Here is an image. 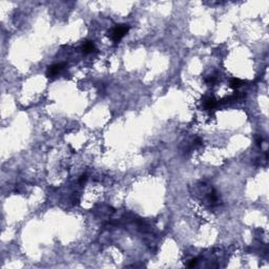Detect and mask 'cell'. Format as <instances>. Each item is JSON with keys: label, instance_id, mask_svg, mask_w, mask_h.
<instances>
[{"label": "cell", "instance_id": "cell-2", "mask_svg": "<svg viewBox=\"0 0 269 269\" xmlns=\"http://www.w3.org/2000/svg\"><path fill=\"white\" fill-rule=\"evenodd\" d=\"M63 67H64V64H63V63L53 64V65H51V66H49V68H47V71H46L47 77H54V76L58 74L59 71H61Z\"/></svg>", "mask_w": 269, "mask_h": 269}, {"label": "cell", "instance_id": "cell-3", "mask_svg": "<svg viewBox=\"0 0 269 269\" xmlns=\"http://www.w3.org/2000/svg\"><path fill=\"white\" fill-rule=\"evenodd\" d=\"M81 49L84 54H89V53H93L95 49H96V46H95L94 42H91V41H86V42L83 43Z\"/></svg>", "mask_w": 269, "mask_h": 269}, {"label": "cell", "instance_id": "cell-1", "mask_svg": "<svg viewBox=\"0 0 269 269\" xmlns=\"http://www.w3.org/2000/svg\"><path fill=\"white\" fill-rule=\"evenodd\" d=\"M129 29V26L127 24H119V25H116L111 29L110 32V38L113 42H119L124 36L126 35V33L128 32Z\"/></svg>", "mask_w": 269, "mask_h": 269}, {"label": "cell", "instance_id": "cell-4", "mask_svg": "<svg viewBox=\"0 0 269 269\" xmlns=\"http://www.w3.org/2000/svg\"><path fill=\"white\" fill-rule=\"evenodd\" d=\"M216 104H217V102H216V100L212 99V98H208L207 100L205 101V107H206L207 109H212V108L216 106Z\"/></svg>", "mask_w": 269, "mask_h": 269}, {"label": "cell", "instance_id": "cell-5", "mask_svg": "<svg viewBox=\"0 0 269 269\" xmlns=\"http://www.w3.org/2000/svg\"><path fill=\"white\" fill-rule=\"evenodd\" d=\"M242 85V81L238 78H232L230 80V86L232 88H239Z\"/></svg>", "mask_w": 269, "mask_h": 269}, {"label": "cell", "instance_id": "cell-7", "mask_svg": "<svg viewBox=\"0 0 269 269\" xmlns=\"http://www.w3.org/2000/svg\"><path fill=\"white\" fill-rule=\"evenodd\" d=\"M196 264H197V260L196 259L191 260V262H190V264L188 265V267H194V266H196Z\"/></svg>", "mask_w": 269, "mask_h": 269}, {"label": "cell", "instance_id": "cell-6", "mask_svg": "<svg viewBox=\"0 0 269 269\" xmlns=\"http://www.w3.org/2000/svg\"><path fill=\"white\" fill-rule=\"evenodd\" d=\"M86 180H87V176H86V175H82L79 181H80V183H83V182H85Z\"/></svg>", "mask_w": 269, "mask_h": 269}]
</instances>
